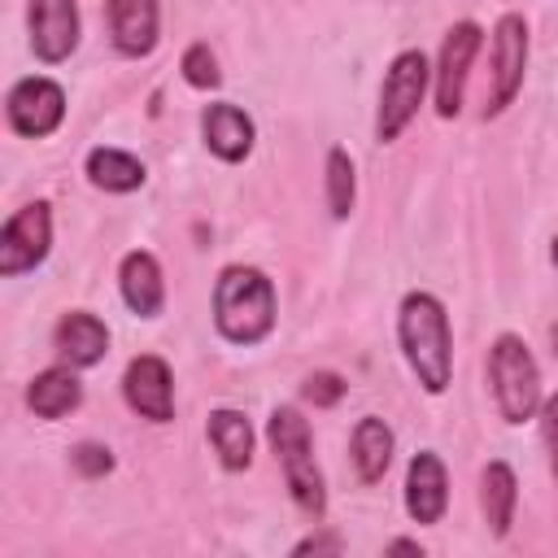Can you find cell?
Masks as SVG:
<instances>
[{
	"label": "cell",
	"instance_id": "cell-2",
	"mask_svg": "<svg viewBox=\"0 0 558 558\" xmlns=\"http://www.w3.org/2000/svg\"><path fill=\"white\" fill-rule=\"evenodd\" d=\"M214 323L231 344H257L275 327V288L257 266H227L214 283Z\"/></svg>",
	"mask_w": 558,
	"mask_h": 558
},
{
	"label": "cell",
	"instance_id": "cell-8",
	"mask_svg": "<svg viewBox=\"0 0 558 558\" xmlns=\"http://www.w3.org/2000/svg\"><path fill=\"white\" fill-rule=\"evenodd\" d=\"M4 109H9V126L17 131V135H26V140H44V135H52L57 126H61V118H65V92L52 83V78H17L13 87H9V100H4Z\"/></svg>",
	"mask_w": 558,
	"mask_h": 558
},
{
	"label": "cell",
	"instance_id": "cell-16",
	"mask_svg": "<svg viewBox=\"0 0 558 558\" xmlns=\"http://www.w3.org/2000/svg\"><path fill=\"white\" fill-rule=\"evenodd\" d=\"M118 288H122V301L131 305V314L140 318H157L161 314V301H166V283H161V266L153 253L135 248L122 257V270H118Z\"/></svg>",
	"mask_w": 558,
	"mask_h": 558
},
{
	"label": "cell",
	"instance_id": "cell-22",
	"mask_svg": "<svg viewBox=\"0 0 558 558\" xmlns=\"http://www.w3.org/2000/svg\"><path fill=\"white\" fill-rule=\"evenodd\" d=\"M353 196H357L353 157H349L344 148H331V153H327V209H331V218H349Z\"/></svg>",
	"mask_w": 558,
	"mask_h": 558
},
{
	"label": "cell",
	"instance_id": "cell-19",
	"mask_svg": "<svg viewBox=\"0 0 558 558\" xmlns=\"http://www.w3.org/2000/svg\"><path fill=\"white\" fill-rule=\"evenodd\" d=\"M392 445L397 440H392V427L384 418H375V414L357 418V427H353V466H357L362 484H379L384 480V471L392 462Z\"/></svg>",
	"mask_w": 558,
	"mask_h": 558
},
{
	"label": "cell",
	"instance_id": "cell-6",
	"mask_svg": "<svg viewBox=\"0 0 558 558\" xmlns=\"http://www.w3.org/2000/svg\"><path fill=\"white\" fill-rule=\"evenodd\" d=\"M52 248V209L44 201L22 205L4 231H0V275L13 279L22 270H35Z\"/></svg>",
	"mask_w": 558,
	"mask_h": 558
},
{
	"label": "cell",
	"instance_id": "cell-28",
	"mask_svg": "<svg viewBox=\"0 0 558 558\" xmlns=\"http://www.w3.org/2000/svg\"><path fill=\"white\" fill-rule=\"evenodd\" d=\"M388 554H423V545L418 541H392Z\"/></svg>",
	"mask_w": 558,
	"mask_h": 558
},
{
	"label": "cell",
	"instance_id": "cell-14",
	"mask_svg": "<svg viewBox=\"0 0 558 558\" xmlns=\"http://www.w3.org/2000/svg\"><path fill=\"white\" fill-rule=\"evenodd\" d=\"M105 13L122 57H148L157 48V0H105Z\"/></svg>",
	"mask_w": 558,
	"mask_h": 558
},
{
	"label": "cell",
	"instance_id": "cell-4",
	"mask_svg": "<svg viewBox=\"0 0 558 558\" xmlns=\"http://www.w3.org/2000/svg\"><path fill=\"white\" fill-rule=\"evenodd\" d=\"M488 379H493V397H497V410L506 423H523L541 410V366L514 331H501L493 340Z\"/></svg>",
	"mask_w": 558,
	"mask_h": 558
},
{
	"label": "cell",
	"instance_id": "cell-11",
	"mask_svg": "<svg viewBox=\"0 0 558 558\" xmlns=\"http://www.w3.org/2000/svg\"><path fill=\"white\" fill-rule=\"evenodd\" d=\"M31 48L57 65L78 48V0H31Z\"/></svg>",
	"mask_w": 558,
	"mask_h": 558
},
{
	"label": "cell",
	"instance_id": "cell-9",
	"mask_svg": "<svg viewBox=\"0 0 558 558\" xmlns=\"http://www.w3.org/2000/svg\"><path fill=\"white\" fill-rule=\"evenodd\" d=\"M484 35L475 22H453L445 44H440V61H436V113L453 118L462 109V92H466V70L480 52Z\"/></svg>",
	"mask_w": 558,
	"mask_h": 558
},
{
	"label": "cell",
	"instance_id": "cell-15",
	"mask_svg": "<svg viewBox=\"0 0 558 558\" xmlns=\"http://www.w3.org/2000/svg\"><path fill=\"white\" fill-rule=\"evenodd\" d=\"M52 344H57L65 366H96L105 357V349H109V327L96 314H87V310H70L57 323Z\"/></svg>",
	"mask_w": 558,
	"mask_h": 558
},
{
	"label": "cell",
	"instance_id": "cell-7",
	"mask_svg": "<svg viewBox=\"0 0 558 558\" xmlns=\"http://www.w3.org/2000/svg\"><path fill=\"white\" fill-rule=\"evenodd\" d=\"M523 70H527V22H523V13H501V22L493 31V87L484 100V118L501 113L519 96Z\"/></svg>",
	"mask_w": 558,
	"mask_h": 558
},
{
	"label": "cell",
	"instance_id": "cell-21",
	"mask_svg": "<svg viewBox=\"0 0 558 558\" xmlns=\"http://www.w3.org/2000/svg\"><path fill=\"white\" fill-rule=\"evenodd\" d=\"M144 161L122 153V148H92L87 153V179L100 192H135L144 183Z\"/></svg>",
	"mask_w": 558,
	"mask_h": 558
},
{
	"label": "cell",
	"instance_id": "cell-10",
	"mask_svg": "<svg viewBox=\"0 0 558 558\" xmlns=\"http://www.w3.org/2000/svg\"><path fill=\"white\" fill-rule=\"evenodd\" d=\"M122 397H126V405L140 418L170 423L174 418V379H170V366L157 353L131 357L126 371H122Z\"/></svg>",
	"mask_w": 558,
	"mask_h": 558
},
{
	"label": "cell",
	"instance_id": "cell-1",
	"mask_svg": "<svg viewBox=\"0 0 558 558\" xmlns=\"http://www.w3.org/2000/svg\"><path fill=\"white\" fill-rule=\"evenodd\" d=\"M397 336L405 349L410 371L427 392H445L453 375V336H449V314L432 292H405L397 310Z\"/></svg>",
	"mask_w": 558,
	"mask_h": 558
},
{
	"label": "cell",
	"instance_id": "cell-18",
	"mask_svg": "<svg viewBox=\"0 0 558 558\" xmlns=\"http://www.w3.org/2000/svg\"><path fill=\"white\" fill-rule=\"evenodd\" d=\"M205 432H209V445H214V453L227 471H244L253 462V427L240 410H227V405L214 410Z\"/></svg>",
	"mask_w": 558,
	"mask_h": 558
},
{
	"label": "cell",
	"instance_id": "cell-17",
	"mask_svg": "<svg viewBox=\"0 0 558 558\" xmlns=\"http://www.w3.org/2000/svg\"><path fill=\"white\" fill-rule=\"evenodd\" d=\"M26 405L39 418H61V414L78 410L83 405V384H78L74 366H52V371L35 375L31 388H26Z\"/></svg>",
	"mask_w": 558,
	"mask_h": 558
},
{
	"label": "cell",
	"instance_id": "cell-29",
	"mask_svg": "<svg viewBox=\"0 0 558 558\" xmlns=\"http://www.w3.org/2000/svg\"><path fill=\"white\" fill-rule=\"evenodd\" d=\"M549 257H554V266H558V235H554V248H549Z\"/></svg>",
	"mask_w": 558,
	"mask_h": 558
},
{
	"label": "cell",
	"instance_id": "cell-12",
	"mask_svg": "<svg viewBox=\"0 0 558 558\" xmlns=\"http://www.w3.org/2000/svg\"><path fill=\"white\" fill-rule=\"evenodd\" d=\"M449 506V475H445V462L423 449L410 458V471H405V510L414 523H440Z\"/></svg>",
	"mask_w": 558,
	"mask_h": 558
},
{
	"label": "cell",
	"instance_id": "cell-26",
	"mask_svg": "<svg viewBox=\"0 0 558 558\" xmlns=\"http://www.w3.org/2000/svg\"><path fill=\"white\" fill-rule=\"evenodd\" d=\"M541 432H545V445H549V466L558 475V397L541 401Z\"/></svg>",
	"mask_w": 558,
	"mask_h": 558
},
{
	"label": "cell",
	"instance_id": "cell-24",
	"mask_svg": "<svg viewBox=\"0 0 558 558\" xmlns=\"http://www.w3.org/2000/svg\"><path fill=\"white\" fill-rule=\"evenodd\" d=\"M305 401H314V405H336L340 397H344V379L340 375H331V371H314V375H305Z\"/></svg>",
	"mask_w": 558,
	"mask_h": 558
},
{
	"label": "cell",
	"instance_id": "cell-23",
	"mask_svg": "<svg viewBox=\"0 0 558 558\" xmlns=\"http://www.w3.org/2000/svg\"><path fill=\"white\" fill-rule=\"evenodd\" d=\"M183 78H187L192 87H201V92H209V87H218V83H222V74H218V61H214L209 44H192V48L183 52Z\"/></svg>",
	"mask_w": 558,
	"mask_h": 558
},
{
	"label": "cell",
	"instance_id": "cell-3",
	"mask_svg": "<svg viewBox=\"0 0 558 558\" xmlns=\"http://www.w3.org/2000/svg\"><path fill=\"white\" fill-rule=\"evenodd\" d=\"M275 453H279V466H283V480H288V493L292 501L310 514V519H323L327 510V488H323V471L314 462V445H310V427L301 418V410L292 405H279L270 414V427H266Z\"/></svg>",
	"mask_w": 558,
	"mask_h": 558
},
{
	"label": "cell",
	"instance_id": "cell-13",
	"mask_svg": "<svg viewBox=\"0 0 558 558\" xmlns=\"http://www.w3.org/2000/svg\"><path fill=\"white\" fill-rule=\"evenodd\" d=\"M201 135H205V148L218 157V161H244L253 153V140H257V126L253 118L240 109V105H209L201 113Z\"/></svg>",
	"mask_w": 558,
	"mask_h": 558
},
{
	"label": "cell",
	"instance_id": "cell-20",
	"mask_svg": "<svg viewBox=\"0 0 558 558\" xmlns=\"http://www.w3.org/2000/svg\"><path fill=\"white\" fill-rule=\"evenodd\" d=\"M514 501H519L514 471H510L506 462H488L484 475H480V506H484V519H488L493 536H506V532H510Z\"/></svg>",
	"mask_w": 558,
	"mask_h": 558
},
{
	"label": "cell",
	"instance_id": "cell-5",
	"mask_svg": "<svg viewBox=\"0 0 558 558\" xmlns=\"http://www.w3.org/2000/svg\"><path fill=\"white\" fill-rule=\"evenodd\" d=\"M427 83H432V65L418 48H405L388 61V74H384V87H379V118H375L379 144H392L414 122V113L427 96Z\"/></svg>",
	"mask_w": 558,
	"mask_h": 558
},
{
	"label": "cell",
	"instance_id": "cell-25",
	"mask_svg": "<svg viewBox=\"0 0 558 558\" xmlns=\"http://www.w3.org/2000/svg\"><path fill=\"white\" fill-rule=\"evenodd\" d=\"M74 466H78V475H109L113 471V453L105 449V445H74Z\"/></svg>",
	"mask_w": 558,
	"mask_h": 558
},
{
	"label": "cell",
	"instance_id": "cell-27",
	"mask_svg": "<svg viewBox=\"0 0 558 558\" xmlns=\"http://www.w3.org/2000/svg\"><path fill=\"white\" fill-rule=\"evenodd\" d=\"M310 549H314V554H318V549H331V554H336V549H340V541H336V536H310V541H301V545H296V554H310Z\"/></svg>",
	"mask_w": 558,
	"mask_h": 558
}]
</instances>
